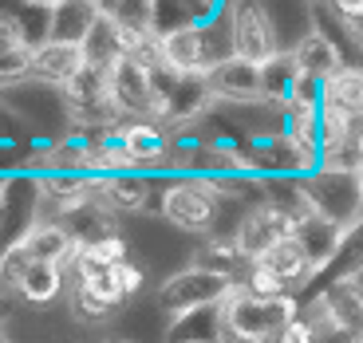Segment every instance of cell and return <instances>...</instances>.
<instances>
[{
	"instance_id": "34",
	"label": "cell",
	"mask_w": 363,
	"mask_h": 343,
	"mask_svg": "<svg viewBox=\"0 0 363 343\" xmlns=\"http://www.w3.org/2000/svg\"><path fill=\"white\" fill-rule=\"evenodd\" d=\"M91 4H99V9H115V0H91Z\"/></svg>"
},
{
	"instance_id": "38",
	"label": "cell",
	"mask_w": 363,
	"mask_h": 343,
	"mask_svg": "<svg viewBox=\"0 0 363 343\" xmlns=\"http://www.w3.org/2000/svg\"><path fill=\"white\" fill-rule=\"evenodd\" d=\"M312 4H320V0H312Z\"/></svg>"
},
{
	"instance_id": "16",
	"label": "cell",
	"mask_w": 363,
	"mask_h": 343,
	"mask_svg": "<svg viewBox=\"0 0 363 343\" xmlns=\"http://www.w3.org/2000/svg\"><path fill=\"white\" fill-rule=\"evenodd\" d=\"M83 55H87V67H99V72H111L123 60V16L115 9H99L83 40Z\"/></svg>"
},
{
	"instance_id": "37",
	"label": "cell",
	"mask_w": 363,
	"mask_h": 343,
	"mask_svg": "<svg viewBox=\"0 0 363 343\" xmlns=\"http://www.w3.org/2000/svg\"><path fill=\"white\" fill-rule=\"evenodd\" d=\"M107 343H130V339H107Z\"/></svg>"
},
{
	"instance_id": "13",
	"label": "cell",
	"mask_w": 363,
	"mask_h": 343,
	"mask_svg": "<svg viewBox=\"0 0 363 343\" xmlns=\"http://www.w3.org/2000/svg\"><path fill=\"white\" fill-rule=\"evenodd\" d=\"M67 300H72L75 320H83V324H103V320H115L118 312L127 308V296H123V292H118V284H115V272L95 276V280H75L72 292H67Z\"/></svg>"
},
{
	"instance_id": "6",
	"label": "cell",
	"mask_w": 363,
	"mask_h": 343,
	"mask_svg": "<svg viewBox=\"0 0 363 343\" xmlns=\"http://www.w3.org/2000/svg\"><path fill=\"white\" fill-rule=\"evenodd\" d=\"M296 225H300L296 213H289V209L277 206V201H261V206H253L245 213V221L237 225L233 241H237V249H241V257H245L249 264H257L272 244H281L284 237H296Z\"/></svg>"
},
{
	"instance_id": "31",
	"label": "cell",
	"mask_w": 363,
	"mask_h": 343,
	"mask_svg": "<svg viewBox=\"0 0 363 343\" xmlns=\"http://www.w3.org/2000/svg\"><path fill=\"white\" fill-rule=\"evenodd\" d=\"M320 343H363V335L340 332V327H320Z\"/></svg>"
},
{
	"instance_id": "1",
	"label": "cell",
	"mask_w": 363,
	"mask_h": 343,
	"mask_svg": "<svg viewBox=\"0 0 363 343\" xmlns=\"http://www.w3.org/2000/svg\"><path fill=\"white\" fill-rule=\"evenodd\" d=\"M221 316H225V332L233 343H277L284 327L300 316V300H264L237 284V292L221 304Z\"/></svg>"
},
{
	"instance_id": "12",
	"label": "cell",
	"mask_w": 363,
	"mask_h": 343,
	"mask_svg": "<svg viewBox=\"0 0 363 343\" xmlns=\"http://www.w3.org/2000/svg\"><path fill=\"white\" fill-rule=\"evenodd\" d=\"M87 72V55L83 44H64V40H48V44L32 47V79L48 83V87L64 91L67 83H75Z\"/></svg>"
},
{
	"instance_id": "10",
	"label": "cell",
	"mask_w": 363,
	"mask_h": 343,
	"mask_svg": "<svg viewBox=\"0 0 363 343\" xmlns=\"http://www.w3.org/2000/svg\"><path fill=\"white\" fill-rule=\"evenodd\" d=\"M91 198L115 217L143 213L155 198V174H91Z\"/></svg>"
},
{
	"instance_id": "5",
	"label": "cell",
	"mask_w": 363,
	"mask_h": 343,
	"mask_svg": "<svg viewBox=\"0 0 363 343\" xmlns=\"http://www.w3.org/2000/svg\"><path fill=\"white\" fill-rule=\"evenodd\" d=\"M304 198L312 213L328 217L332 225L352 229L363 217V186L359 170H316L304 178Z\"/></svg>"
},
{
	"instance_id": "22",
	"label": "cell",
	"mask_w": 363,
	"mask_h": 343,
	"mask_svg": "<svg viewBox=\"0 0 363 343\" xmlns=\"http://www.w3.org/2000/svg\"><path fill=\"white\" fill-rule=\"evenodd\" d=\"M67 288V269L64 264H48V261H32V269H28L24 284H20L16 296L24 300V304H52V300H60Z\"/></svg>"
},
{
	"instance_id": "17",
	"label": "cell",
	"mask_w": 363,
	"mask_h": 343,
	"mask_svg": "<svg viewBox=\"0 0 363 343\" xmlns=\"http://www.w3.org/2000/svg\"><path fill=\"white\" fill-rule=\"evenodd\" d=\"M225 316H221V304L213 308H194V312H182L166 324V339L162 343H225Z\"/></svg>"
},
{
	"instance_id": "9",
	"label": "cell",
	"mask_w": 363,
	"mask_h": 343,
	"mask_svg": "<svg viewBox=\"0 0 363 343\" xmlns=\"http://www.w3.org/2000/svg\"><path fill=\"white\" fill-rule=\"evenodd\" d=\"M221 55L209 44V24H186L162 36V64L182 75H206Z\"/></svg>"
},
{
	"instance_id": "20",
	"label": "cell",
	"mask_w": 363,
	"mask_h": 343,
	"mask_svg": "<svg viewBox=\"0 0 363 343\" xmlns=\"http://www.w3.org/2000/svg\"><path fill=\"white\" fill-rule=\"evenodd\" d=\"M24 244H28V253H32V261H48V264H72V257H75V237L67 233L60 221H40L32 233L24 237Z\"/></svg>"
},
{
	"instance_id": "33",
	"label": "cell",
	"mask_w": 363,
	"mask_h": 343,
	"mask_svg": "<svg viewBox=\"0 0 363 343\" xmlns=\"http://www.w3.org/2000/svg\"><path fill=\"white\" fill-rule=\"evenodd\" d=\"M16 4H48V9H52V4H60V0H16Z\"/></svg>"
},
{
	"instance_id": "21",
	"label": "cell",
	"mask_w": 363,
	"mask_h": 343,
	"mask_svg": "<svg viewBox=\"0 0 363 343\" xmlns=\"http://www.w3.org/2000/svg\"><path fill=\"white\" fill-rule=\"evenodd\" d=\"M95 16H99V4H91V0H60V4H52V36L48 40L83 44Z\"/></svg>"
},
{
	"instance_id": "19",
	"label": "cell",
	"mask_w": 363,
	"mask_h": 343,
	"mask_svg": "<svg viewBox=\"0 0 363 343\" xmlns=\"http://www.w3.org/2000/svg\"><path fill=\"white\" fill-rule=\"evenodd\" d=\"M344 233H347V229L332 225V221H328V217H320V213L300 217V225H296V241L304 244V253L312 257L316 272L324 269L332 257H336V249H340V241H344Z\"/></svg>"
},
{
	"instance_id": "24",
	"label": "cell",
	"mask_w": 363,
	"mask_h": 343,
	"mask_svg": "<svg viewBox=\"0 0 363 343\" xmlns=\"http://www.w3.org/2000/svg\"><path fill=\"white\" fill-rule=\"evenodd\" d=\"M28 269H32V253H28V244H9L4 253H0V288L4 292H20L24 284Z\"/></svg>"
},
{
	"instance_id": "28",
	"label": "cell",
	"mask_w": 363,
	"mask_h": 343,
	"mask_svg": "<svg viewBox=\"0 0 363 343\" xmlns=\"http://www.w3.org/2000/svg\"><path fill=\"white\" fill-rule=\"evenodd\" d=\"M28 36H24V28H20V20L12 16V12H0V55H12V52H24Z\"/></svg>"
},
{
	"instance_id": "23",
	"label": "cell",
	"mask_w": 363,
	"mask_h": 343,
	"mask_svg": "<svg viewBox=\"0 0 363 343\" xmlns=\"http://www.w3.org/2000/svg\"><path fill=\"white\" fill-rule=\"evenodd\" d=\"M324 103L363 123V67H344L340 75H332L324 83Z\"/></svg>"
},
{
	"instance_id": "8",
	"label": "cell",
	"mask_w": 363,
	"mask_h": 343,
	"mask_svg": "<svg viewBox=\"0 0 363 343\" xmlns=\"http://www.w3.org/2000/svg\"><path fill=\"white\" fill-rule=\"evenodd\" d=\"M111 103H115L118 118H155V83H150V67L135 64V60H118L107 72Z\"/></svg>"
},
{
	"instance_id": "30",
	"label": "cell",
	"mask_w": 363,
	"mask_h": 343,
	"mask_svg": "<svg viewBox=\"0 0 363 343\" xmlns=\"http://www.w3.org/2000/svg\"><path fill=\"white\" fill-rule=\"evenodd\" d=\"M324 4L336 12V16L352 20V24H363V0H324Z\"/></svg>"
},
{
	"instance_id": "3",
	"label": "cell",
	"mask_w": 363,
	"mask_h": 343,
	"mask_svg": "<svg viewBox=\"0 0 363 343\" xmlns=\"http://www.w3.org/2000/svg\"><path fill=\"white\" fill-rule=\"evenodd\" d=\"M241 280L225 276V272H213V269H198V264H186L182 272H174L158 288V312L166 316H182V312H194V308H213V304H225L229 296L237 292Z\"/></svg>"
},
{
	"instance_id": "35",
	"label": "cell",
	"mask_w": 363,
	"mask_h": 343,
	"mask_svg": "<svg viewBox=\"0 0 363 343\" xmlns=\"http://www.w3.org/2000/svg\"><path fill=\"white\" fill-rule=\"evenodd\" d=\"M4 312H9V300H4V292H0V320H4Z\"/></svg>"
},
{
	"instance_id": "29",
	"label": "cell",
	"mask_w": 363,
	"mask_h": 343,
	"mask_svg": "<svg viewBox=\"0 0 363 343\" xmlns=\"http://www.w3.org/2000/svg\"><path fill=\"white\" fill-rule=\"evenodd\" d=\"M277 343H320V327H316V320H304V316H296L289 327L281 332V339Z\"/></svg>"
},
{
	"instance_id": "32",
	"label": "cell",
	"mask_w": 363,
	"mask_h": 343,
	"mask_svg": "<svg viewBox=\"0 0 363 343\" xmlns=\"http://www.w3.org/2000/svg\"><path fill=\"white\" fill-rule=\"evenodd\" d=\"M355 150H359V162H363V123H359V130H355Z\"/></svg>"
},
{
	"instance_id": "15",
	"label": "cell",
	"mask_w": 363,
	"mask_h": 343,
	"mask_svg": "<svg viewBox=\"0 0 363 343\" xmlns=\"http://www.w3.org/2000/svg\"><path fill=\"white\" fill-rule=\"evenodd\" d=\"M359 272H363V217H359V221H355V225L344 233V241H340L336 257H332V261H328L324 269H320L316 276L308 280L312 300H316L324 288L340 284V280H359Z\"/></svg>"
},
{
	"instance_id": "36",
	"label": "cell",
	"mask_w": 363,
	"mask_h": 343,
	"mask_svg": "<svg viewBox=\"0 0 363 343\" xmlns=\"http://www.w3.org/2000/svg\"><path fill=\"white\" fill-rule=\"evenodd\" d=\"M359 186H363V162H359Z\"/></svg>"
},
{
	"instance_id": "2",
	"label": "cell",
	"mask_w": 363,
	"mask_h": 343,
	"mask_svg": "<svg viewBox=\"0 0 363 343\" xmlns=\"http://www.w3.org/2000/svg\"><path fill=\"white\" fill-rule=\"evenodd\" d=\"M162 217L182 233H206L213 237L221 217V198L213 193L206 178H170L162 186Z\"/></svg>"
},
{
	"instance_id": "25",
	"label": "cell",
	"mask_w": 363,
	"mask_h": 343,
	"mask_svg": "<svg viewBox=\"0 0 363 343\" xmlns=\"http://www.w3.org/2000/svg\"><path fill=\"white\" fill-rule=\"evenodd\" d=\"M241 288L253 292V296H264V300H281V296H292L289 284H284L277 272H269L264 264H249L245 276H241Z\"/></svg>"
},
{
	"instance_id": "11",
	"label": "cell",
	"mask_w": 363,
	"mask_h": 343,
	"mask_svg": "<svg viewBox=\"0 0 363 343\" xmlns=\"http://www.w3.org/2000/svg\"><path fill=\"white\" fill-rule=\"evenodd\" d=\"M316 327H340V332L363 335V284L359 280H340L312 300Z\"/></svg>"
},
{
	"instance_id": "7",
	"label": "cell",
	"mask_w": 363,
	"mask_h": 343,
	"mask_svg": "<svg viewBox=\"0 0 363 343\" xmlns=\"http://www.w3.org/2000/svg\"><path fill=\"white\" fill-rule=\"evenodd\" d=\"M206 83L213 91V99L221 107H249V103H264V67L249 64L241 55H221L218 64L206 72Z\"/></svg>"
},
{
	"instance_id": "4",
	"label": "cell",
	"mask_w": 363,
	"mask_h": 343,
	"mask_svg": "<svg viewBox=\"0 0 363 343\" xmlns=\"http://www.w3.org/2000/svg\"><path fill=\"white\" fill-rule=\"evenodd\" d=\"M229 52L261 67L284 55L281 32L272 24L264 0H229Z\"/></svg>"
},
{
	"instance_id": "26",
	"label": "cell",
	"mask_w": 363,
	"mask_h": 343,
	"mask_svg": "<svg viewBox=\"0 0 363 343\" xmlns=\"http://www.w3.org/2000/svg\"><path fill=\"white\" fill-rule=\"evenodd\" d=\"M91 253L99 257L107 269H115V264H123V261H130V244H127V237L123 233H111V237H103V241H95V244H87Z\"/></svg>"
},
{
	"instance_id": "18",
	"label": "cell",
	"mask_w": 363,
	"mask_h": 343,
	"mask_svg": "<svg viewBox=\"0 0 363 343\" xmlns=\"http://www.w3.org/2000/svg\"><path fill=\"white\" fill-rule=\"evenodd\" d=\"M257 264H264L269 272H277V276L289 284V292L292 288H308V280L316 276V264H312V257L304 253V244H300L296 237H284L281 244H272Z\"/></svg>"
},
{
	"instance_id": "27",
	"label": "cell",
	"mask_w": 363,
	"mask_h": 343,
	"mask_svg": "<svg viewBox=\"0 0 363 343\" xmlns=\"http://www.w3.org/2000/svg\"><path fill=\"white\" fill-rule=\"evenodd\" d=\"M111 272H115L118 292H123V296H127V304H130V300L143 292V284H146V269H143V264H135V261H123V264H115Z\"/></svg>"
},
{
	"instance_id": "14",
	"label": "cell",
	"mask_w": 363,
	"mask_h": 343,
	"mask_svg": "<svg viewBox=\"0 0 363 343\" xmlns=\"http://www.w3.org/2000/svg\"><path fill=\"white\" fill-rule=\"evenodd\" d=\"M289 55H292V64H296L300 75H312V79H320V83H328L332 75H340L347 67L344 55H340V47L332 44L316 24H312L308 36L296 40V44L289 47Z\"/></svg>"
}]
</instances>
